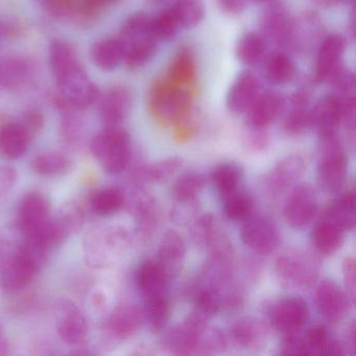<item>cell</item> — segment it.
Masks as SVG:
<instances>
[{"label":"cell","mask_w":356,"mask_h":356,"mask_svg":"<svg viewBox=\"0 0 356 356\" xmlns=\"http://www.w3.org/2000/svg\"><path fill=\"white\" fill-rule=\"evenodd\" d=\"M195 97L193 93L175 86L165 76H161L149 87L147 111L161 126H174L195 115Z\"/></svg>","instance_id":"1"},{"label":"cell","mask_w":356,"mask_h":356,"mask_svg":"<svg viewBox=\"0 0 356 356\" xmlns=\"http://www.w3.org/2000/svg\"><path fill=\"white\" fill-rule=\"evenodd\" d=\"M90 151L106 174L115 176L124 172L130 164L132 158L130 135L122 127L105 128L93 137Z\"/></svg>","instance_id":"2"},{"label":"cell","mask_w":356,"mask_h":356,"mask_svg":"<svg viewBox=\"0 0 356 356\" xmlns=\"http://www.w3.org/2000/svg\"><path fill=\"white\" fill-rule=\"evenodd\" d=\"M347 172V154L339 135L320 137L316 178L321 189L337 193L345 184Z\"/></svg>","instance_id":"3"},{"label":"cell","mask_w":356,"mask_h":356,"mask_svg":"<svg viewBox=\"0 0 356 356\" xmlns=\"http://www.w3.org/2000/svg\"><path fill=\"white\" fill-rule=\"evenodd\" d=\"M259 15V33L266 43L274 45L279 51L295 49L296 20L284 3L268 1L264 3Z\"/></svg>","instance_id":"4"},{"label":"cell","mask_w":356,"mask_h":356,"mask_svg":"<svg viewBox=\"0 0 356 356\" xmlns=\"http://www.w3.org/2000/svg\"><path fill=\"white\" fill-rule=\"evenodd\" d=\"M277 276L287 286L307 289L318 280V262L314 256L302 251H291L277 259Z\"/></svg>","instance_id":"5"},{"label":"cell","mask_w":356,"mask_h":356,"mask_svg":"<svg viewBox=\"0 0 356 356\" xmlns=\"http://www.w3.org/2000/svg\"><path fill=\"white\" fill-rule=\"evenodd\" d=\"M124 239V233L113 227H95L89 230L83 241L84 257L88 266L95 268L109 266L112 256Z\"/></svg>","instance_id":"6"},{"label":"cell","mask_w":356,"mask_h":356,"mask_svg":"<svg viewBox=\"0 0 356 356\" xmlns=\"http://www.w3.org/2000/svg\"><path fill=\"white\" fill-rule=\"evenodd\" d=\"M243 243L254 253L268 255L278 248L280 232L276 222L262 214H252L241 228Z\"/></svg>","instance_id":"7"},{"label":"cell","mask_w":356,"mask_h":356,"mask_svg":"<svg viewBox=\"0 0 356 356\" xmlns=\"http://www.w3.org/2000/svg\"><path fill=\"white\" fill-rule=\"evenodd\" d=\"M41 264L20 248L15 255L0 266V289L7 293H16L34 281Z\"/></svg>","instance_id":"8"},{"label":"cell","mask_w":356,"mask_h":356,"mask_svg":"<svg viewBox=\"0 0 356 356\" xmlns=\"http://www.w3.org/2000/svg\"><path fill=\"white\" fill-rule=\"evenodd\" d=\"M208 318L193 312L177 326L172 327L163 339L166 350L175 355L195 354L197 341L207 328Z\"/></svg>","instance_id":"9"},{"label":"cell","mask_w":356,"mask_h":356,"mask_svg":"<svg viewBox=\"0 0 356 356\" xmlns=\"http://www.w3.org/2000/svg\"><path fill=\"white\" fill-rule=\"evenodd\" d=\"M97 103L104 127L120 128L132 108L133 93L124 85H113L101 92Z\"/></svg>","instance_id":"10"},{"label":"cell","mask_w":356,"mask_h":356,"mask_svg":"<svg viewBox=\"0 0 356 356\" xmlns=\"http://www.w3.org/2000/svg\"><path fill=\"white\" fill-rule=\"evenodd\" d=\"M318 212V195L308 183L293 186L284 206L287 224L293 229H303L314 220Z\"/></svg>","instance_id":"11"},{"label":"cell","mask_w":356,"mask_h":356,"mask_svg":"<svg viewBox=\"0 0 356 356\" xmlns=\"http://www.w3.org/2000/svg\"><path fill=\"white\" fill-rule=\"evenodd\" d=\"M312 93L310 89L301 87L285 101L283 130L289 136L305 134L312 128Z\"/></svg>","instance_id":"12"},{"label":"cell","mask_w":356,"mask_h":356,"mask_svg":"<svg viewBox=\"0 0 356 356\" xmlns=\"http://www.w3.org/2000/svg\"><path fill=\"white\" fill-rule=\"evenodd\" d=\"M309 320V308L305 300L289 297L277 302L270 314V325L283 334L297 333Z\"/></svg>","instance_id":"13"},{"label":"cell","mask_w":356,"mask_h":356,"mask_svg":"<svg viewBox=\"0 0 356 356\" xmlns=\"http://www.w3.org/2000/svg\"><path fill=\"white\" fill-rule=\"evenodd\" d=\"M347 40L341 34H330L320 42L314 66V83L325 84L343 65Z\"/></svg>","instance_id":"14"},{"label":"cell","mask_w":356,"mask_h":356,"mask_svg":"<svg viewBox=\"0 0 356 356\" xmlns=\"http://www.w3.org/2000/svg\"><path fill=\"white\" fill-rule=\"evenodd\" d=\"M286 97L275 90H260L245 112V124L255 128L268 127L283 113Z\"/></svg>","instance_id":"15"},{"label":"cell","mask_w":356,"mask_h":356,"mask_svg":"<svg viewBox=\"0 0 356 356\" xmlns=\"http://www.w3.org/2000/svg\"><path fill=\"white\" fill-rule=\"evenodd\" d=\"M164 76L175 86L197 95L199 70L195 51L191 47L184 45L177 51Z\"/></svg>","instance_id":"16"},{"label":"cell","mask_w":356,"mask_h":356,"mask_svg":"<svg viewBox=\"0 0 356 356\" xmlns=\"http://www.w3.org/2000/svg\"><path fill=\"white\" fill-rule=\"evenodd\" d=\"M57 331L62 341L68 345H82L86 341L89 334L88 322L76 304L63 301L58 306Z\"/></svg>","instance_id":"17"},{"label":"cell","mask_w":356,"mask_h":356,"mask_svg":"<svg viewBox=\"0 0 356 356\" xmlns=\"http://www.w3.org/2000/svg\"><path fill=\"white\" fill-rule=\"evenodd\" d=\"M349 296L333 280H323L316 287V304L325 320L339 323L349 312Z\"/></svg>","instance_id":"18"},{"label":"cell","mask_w":356,"mask_h":356,"mask_svg":"<svg viewBox=\"0 0 356 356\" xmlns=\"http://www.w3.org/2000/svg\"><path fill=\"white\" fill-rule=\"evenodd\" d=\"M260 90L261 84L257 74L250 70H241L229 87L227 109L233 114H245Z\"/></svg>","instance_id":"19"},{"label":"cell","mask_w":356,"mask_h":356,"mask_svg":"<svg viewBox=\"0 0 356 356\" xmlns=\"http://www.w3.org/2000/svg\"><path fill=\"white\" fill-rule=\"evenodd\" d=\"M306 165L303 158L298 155L281 159L266 177V185L273 195H280L297 184L303 177Z\"/></svg>","instance_id":"20"},{"label":"cell","mask_w":356,"mask_h":356,"mask_svg":"<svg viewBox=\"0 0 356 356\" xmlns=\"http://www.w3.org/2000/svg\"><path fill=\"white\" fill-rule=\"evenodd\" d=\"M312 128L318 137L337 134L343 124V108L339 97L328 93L312 106Z\"/></svg>","instance_id":"21"},{"label":"cell","mask_w":356,"mask_h":356,"mask_svg":"<svg viewBox=\"0 0 356 356\" xmlns=\"http://www.w3.org/2000/svg\"><path fill=\"white\" fill-rule=\"evenodd\" d=\"M145 322L143 310L136 305H122L113 310L106 331L115 341H124L138 332Z\"/></svg>","instance_id":"22"},{"label":"cell","mask_w":356,"mask_h":356,"mask_svg":"<svg viewBox=\"0 0 356 356\" xmlns=\"http://www.w3.org/2000/svg\"><path fill=\"white\" fill-rule=\"evenodd\" d=\"M229 337L241 349L255 350L262 347L268 337V325L261 318L248 316L231 325Z\"/></svg>","instance_id":"23"},{"label":"cell","mask_w":356,"mask_h":356,"mask_svg":"<svg viewBox=\"0 0 356 356\" xmlns=\"http://www.w3.org/2000/svg\"><path fill=\"white\" fill-rule=\"evenodd\" d=\"M170 280L157 260H145L137 270V289L145 300L168 295Z\"/></svg>","instance_id":"24"},{"label":"cell","mask_w":356,"mask_h":356,"mask_svg":"<svg viewBox=\"0 0 356 356\" xmlns=\"http://www.w3.org/2000/svg\"><path fill=\"white\" fill-rule=\"evenodd\" d=\"M185 256L186 247L181 235L174 230L168 231L160 241L157 261L170 279L180 274Z\"/></svg>","instance_id":"25"},{"label":"cell","mask_w":356,"mask_h":356,"mask_svg":"<svg viewBox=\"0 0 356 356\" xmlns=\"http://www.w3.org/2000/svg\"><path fill=\"white\" fill-rule=\"evenodd\" d=\"M49 67L55 76L56 84L82 67L76 49L62 39H53L49 49Z\"/></svg>","instance_id":"26"},{"label":"cell","mask_w":356,"mask_h":356,"mask_svg":"<svg viewBox=\"0 0 356 356\" xmlns=\"http://www.w3.org/2000/svg\"><path fill=\"white\" fill-rule=\"evenodd\" d=\"M33 137L20 122H8L0 128V156L8 160L22 158Z\"/></svg>","instance_id":"27"},{"label":"cell","mask_w":356,"mask_h":356,"mask_svg":"<svg viewBox=\"0 0 356 356\" xmlns=\"http://www.w3.org/2000/svg\"><path fill=\"white\" fill-rule=\"evenodd\" d=\"M51 204L39 191L24 195L19 205V225L22 233L36 228L49 218Z\"/></svg>","instance_id":"28"},{"label":"cell","mask_w":356,"mask_h":356,"mask_svg":"<svg viewBox=\"0 0 356 356\" xmlns=\"http://www.w3.org/2000/svg\"><path fill=\"white\" fill-rule=\"evenodd\" d=\"M264 78L273 86H282L296 78V65L286 51H276L266 56L264 61Z\"/></svg>","instance_id":"29"},{"label":"cell","mask_w":356,"mask_h":356,"mask_svg":"<svg viewBox=\"0 0 356 356\" xmlns=\"http://www.w3.org/2000/svg\"><path fill=\"white\" fill-rule=\"evenodd\" d=\"M268 43L259 32L243 33L235 43V57L241 65L254 67L262 63L266 56Z\"/></svg>","instance_id":"30"},{"label":"cell","mask_w":356,"mask_h":356,"mask_svg":"<svg viewBox=\"0 0 356 356\" xmlns=\"http://www.w3.org/2000/svg\"><path fill=\"white\" fill-rule=\"evenodd\" d=\"M345 233L334 222L322 216L312 229V245L321 255H333L341 249Z\"/></svg>","instance_id":"31"},{"label":"cell","mask_w":356,"mask_h":356,"mask_svg":"<svg viewBox=\"0 0 356 356\" xmlns=\"http://www.w3.org/2000/svg\"><path fill=\"white\" fill-rule=\"evenodd\" d=\"M126 49V43L122 39H103L91 49V59L95 66L103 72H113L124 62Z\"/></svg>","instance_id":"32"},{"label":"cell","mask_w":356,"mask_h":356,"mask_svg":"<svg viewBox=\"0 0 356 356\" xmlns=\"http://www.w3.org/2000/svg\"><path fill=\"white\" fill-rule=\"evenodd\" d=\"M322 216L334 222L345 232L353 230L356 222L355 193L353 189L341 193L325 210Z\"/></svg>","instance_id":"33"},{"label":"cell","mask_w":356,"mask_h":356,"mask_svg":"<svg viewBox=\"0 0 356 356\" xmlns=\"http://www.w3.org/2000/svg\"><path fill=\"white\" fill-rule=\"evenodd\" d=\"M308 355H343L345 354L343 343L330 335L326 327L316 324L310 327L304 335Z\"/></svg>","instance_id":"34"},{"label":"cell","mask_w":356,"mask_h":356,"mask_svg":"<svg viewBox=\"0 0 356 356\" xmlns=\"http://www.w3.org/2000/svg\"><path fill=\"white\" fill-rule=\"evenodd\" d=\"M158 43L159 42L149 34L126 44L124 58L126 67L132 72L145 67L157 54Z\"/></svg>","instance_id":"35"},{"label":"cell","mask_w":356,"mask_h":356,"mask_svg":"<svg viewBox=\"0 0 356 356\" xmlns=\"http://www.w3.org/2000/svg\"><path fill=\"white\" fill-rule=\"evenodd\" d=\"M72 161L70 158L58 151L38 154L31 161V168L35 174L42 177H59L70 172Z\"/></svg>","instance_id":"36"},{"label":"cell","mask_w":356,"mask_h":356,"mask_svg":"<svg viewBox=\"0 0 356 356\" xmlns=\"http://www.w3.org/2000/svg\"><path fill=\"white\" fill-rule=\"evenodd\" d=\"M224 212L230 220L243 222L253 214L254 202L251 195L241 187L222 197Z\"/></svg>","instance_id":"37"},{"label":"cell","mask_w":356,"mask_h":356,"mask_svg":"<svg viewBox=\"0 0 356 356\" xmlns=\"http://www.w3.org/2000/svg\"><path fill=\"white\" fill-rule=\"evenodd\" d=\"M126 203V197L118 187H107L97 191L91 197L90 206L95 213L101 216H111L118 213Z\"/></svg>","instance_id":"38"},{"label":"cell","mask_w":356,"mask_h":356,"mask_svg":"<svg viewBox=\"0 0 356 356\" xmlns=\"http://www.w3.org/2000/svg\"><path fill=\"white\" fill-rule=\"evenodd\" d=\"M145 301V307L143 309L145 321L152 332H160L165 328L170 321V303L168 296L151 298Z\"/></svg>","instance_id":"39"},{"label":"cell","mask_w":356,"mask_h":356,"mask_svg":"<svg viewBox=\"0 0 356 356\" xmlns=\"http://www.w3.org/2000/svg\"><path fill=\"white\" fill-rule=\"evenodd\" d=\"M31 74L28 62L19 57H9L0 61V86L15 88L26 82Z\"/></svg>","instance_id":"40"},{"label":"cell","mask_w":356,"mask_h":356,"mask_svg":"<svg viewBox=\"0 0 356 356\" xmlns=\"http://www.w3.org/2000/svg\"><path fill=\"white\" fill-rule=\"evenodd\" d=\"M172 9L184 30L197 28L205 17L203 0H175Z\"/></svg>","instance_id":"41"},{"label":"cell","mask_w":356,"mask_h":356,"mask_svg":"<svg viewBox=\"0 0 356 356\" xmlns=\"http://www.w3.org/2000/svg\"><path fill=\"white\" fill-rule=\"evenodd\" d=\"M180 24L172 7L162 10L157 15L151 17L149 33L158 42H168L176 38L180 32Z\"/></svg>","instance_id":"42"},{"label":"cell","mask_w":356,"mask_h":356,"mask_svg":"<svg viewBox=\"0 0 356 356\" xmlns=\"http://www.w3.org/2000/svg\"><path fill=\"white\" fill-rule=\"evenodd\" d=\"M205 179L195 170L183 172L172 186V195L179 203H191L203 189Z\"/></svg>","instance_id":"43"},{"label":"cell","mask_w":356,"mask_h":356,"mask_svg":"<svg viewBox=\"0 0 356 356\" xmlns=\"http://www.w3.org/2000/svg\"><path fill=\"white\" fill-rule=\"evenodd\" d=\"M243 172L234 163H222L214 168L211 175L212 184L220 197L241 187Z\"/></svg>","instance_id":"44"},{"label":"cell","mask_w":356,"mask_h":356,"mask_svg":"<svg viewBox=\"0 0 356 356\" xmlns=\"http://www.w3.org/2000/svg\"><path fill=\"white\" fill-rule=\"evenodd\" d=\"M180 157H170L137 170L136 176L147 182L163 183L172 178L182 166Z\"/></svg>","instance_id":"45"},{"label":"cell","mask_w":356,"mask_h":356,"mask_svg":"<svg viewBox=\"0 0 356 356\" xmlns=\"http://www.w3.org/2000/svg\"><path fill=\"white\" fill-rule=\"evenodd\" d=\"M149 24L151 17L145 12H136L129 16L124 22L120 30V37L126 44L141 38L149 33Z\"/></svg>","instance_id":"46"},{"label":"cell","mask_w":356,"mask_h":356,"mask_svg":"<svg viewBox=\"0 0 356 356\" xmlns=\"http://www.w3.org/2000/svg\"><path fill=\"white\" fill-rule=\"evenodd\" d=\"M327 84L331 87V93L339 99L355 95V74L343 64L327 81Z\"/></svg>","instance_id":"47"},{"label":"cell","mask_w":356,"mask_h":356,"mask_svg":"<svg viewBox=\"0 0 356 356\" xmlns=\"http://www.w3.org/2000/svg\"><path fill=\"white\" fill-rule=\"evenodd\" d=\"M226 347L227 337L224 332H222L220 329L207 326L197 341L195 354L213 355L225 351Z\"/></svg>","instance_id":"48"},{"label":"cell","mask_w":356,"mask_h":356,"mask_svg":"<svg viewBox=\"0 0 356 356\" xmlns=\"http://www.w3.org/2000/svg\"><path fill=\"white\" fill-rule=\"evenodd\" d=\"M56 218L70 236L82 229L85 222V212L78 203L70 202L61 208Z\"/></svg>","instance_id":"49"},{"label":"cell","mask_w":356,"mask_h":356,"mask_svg":"<svg viewBox=\"0 0 356 356\" xmlns=\"http://www.w3.org/2000/svg\"><path fill=\"white\" fill-rule=\"evenodd\" d=\"M270 145L268 129L255 128L245 124L243 133V145L250 153H261Z\"/></svg>","instance_id":"50"},{"label":"cell","mask_w":356,"mask_h":356,"mask_svg":"<svg viewBox=\"0 0 356 356\" xmlns=\"http://www.w3.org/2000/svg\"><path fill=\"white\" fill-rule=\"evenodd\" d=\"M81 130H82V126L78 116L74 113V110L63 112V120L60 127V132L63 140L70 145H74L80 139Z\"/></svg>","instance_id":"51"},{"label":"cell","mask_w":356,"mask_h":356,"mask_svg":"<svg viewBox=\"0 0 356 356\" xmlns=\"http://www.w3.org/2000/svg\"><path fill=\"white\" fill-rule=\"evenodd\" d=\"M279 353L282 355H308L304 337L298 335L297 333L285 335L279 348Z\"/></svg>","instance_id":"52"},{"label":"cell","mask_w":356,"mask_h":356,"mask_svg":"<svg viewBox=\"0 0 356 356\" xmlns=\"http://www.w3.org/2000/svg\"><path fill=\"white\" fill-rule=\"evenodd\" d=\"M43 9L54 18H65L76 7V0H41Z\"/></svg>","instance_id":"53"},{"label":"cell","mask_w":356,"mask_h":356,"mask_svg":"<svg viewBox=\"0 0 356 356\" xmlns=\"http://www.w3.org/2000/svg\"><path fill=\"white\" fill-rule=\"evenodd\" d=\"M20 124L30 133L31 136L34 137L44 126V115L37 109L26 110L22 114Z\"/></svg>","instance_id":"54"},{"label":"cell","mask_w":356,"mask_h":356,"mask_svg":"<svg viewBox=\"0 0 356 356\" xmlns=\"http://www.w3.org/2000/svg\"><path fill=\"white\" fill-rule=\"evenodd\" d=\"M355 260L353 257H348L343 264V276L345 280L346 293L349 296L352 303L355 302L356 275Z\"/></svg>","instance_id":"55"},{"label":"cell","mask_w":356,"mask_h":356,"mask_svg":"<svg viewBox=\"0 0 356 356\" xmlns=\"http://www.w3.org/2000/svg\"><path fill=\"white\" fill-rule=\"evenodd\" d=\"M18 174L15 168L8 164L0 165V195H7L17 182Z\"/></svg>","instance_id":"56"},{"label":"cell","mask_w":356,"mask_h":356,"mask_svg":"<svg viewBox=\"0 0 356 356\" xmlns=\"http://www.w3.org/2000/svg\"><path fill=\"white\" fill-rule=\"evenodd\" d=\"M248 0H216L218 7L229 16H241L245 9Z\"/></svg>","instance_id":"57"},{"label":"cell","mask_w":356,"mask_h":356,"mask_svg":"<svg viewBox=\"0 0 356 356\" xmlns=\"http://www.w3.org/2000/svg\"><path fill=\"white\" fill-rule=\"evenodd\" d=\"M116 1L118 0H82L83 12L86 15H95Z\"/></svg>","instance_id":"58"},{"label":"cell","mask_w":356,"mask_h":356,"mask_svg":"<svg viewBox=\"0 0 356 356\" xmlns=\"http://www.w3.org/2000/svg\"><path fill=\"white\" fill-rule=\"evenodd\" d=\"M346 345L345 350L350 351V353L354 354L355 351V326L354 324H351V326L348 328L347 335H346Z\"/></svg>","instance_id":"59"},{"label":"cell","mask_w":356,"mask_h":356,"mask_svg":"<svg viewBox=\"0 0 356 356\" xmlns=\"http://www.w3.org/2000/svg\"><path fill=\"white\" fill-rule=\"evenodd\" d=\"M8 343L3 333V327L0 325V354L7 353Z\"/></svg>","instance_id":"60"},{"label":"cell","mask_w":356,"mask_h":356,"mask_svg":"<svg viewBox=\"0 0 356 356\" xmlns=\"http://www.w3.org/2000/svg\"><path fill=\"white\" fill-rule=\"evenodd\" d=\"M350 1H353V0H318V3L321 5L326 6V7H332V6H337L339 3H350Z\"/></svg>","instance_id":"61"},{"label":"cell","mask_w":356,"mask_h":356,"mask_svg":"<svg viewBox=\"0 0 356 356\" xmlns=\"http://www.w3.org/2000/svg\"><path fill=\"white\" fill-rule=\"evenodd\" d=\"M252 3H255V5H264V3H268V1H272V0H249Z\"/></svg>","instance_id":"62"},{"label":"cell","mask_w":356,"mask_h":356,"mask_svg":"<svg viewBox=\"0 0 356 356\" xmlns=\"http://www.w3.org/2000/svg\"><path fill=\"white\" fill-rule=\"evenodd\" d=\"M149 1L153 5H163L164 3L170 1V0H149Z\"/></svg>","instance_id":"63"},{"label":"cell","mask_w":356,"mask_h":356,"mask_svg":"<svg viewBox=\"0 0 356 356\" xmlns=\"http://www.w3.org/2000/svg\"><path fill=\"white\" fill-rule=\"evenodd\" d=\"M0 36H1V26H0Z\"/></svg>","instance_id":"64"}]
</instances>
